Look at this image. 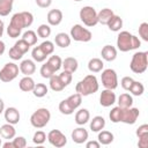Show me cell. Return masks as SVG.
I'll return each instance as SVG.
<instances>
[{"mask_svg": "<svg viewBox=\"0 0 148 148\" xmlns=\"http://www.w3.org/2000/svg\"><path fill=\"white\" fill-rule=\"evenodd\" d=\"M90 120V112L87 109H80L75 113V123L80 126L87 124Z\"/></svg>", "mask_w": 148, "mask_h": 148, "instance_id": "22", "label": "cell"}, {"mask_svg": "<svg viewBox=\"0 0 148 148\" xmlns=\"http://www.w3.org/2000/svg\"><path fill=\"white\" fill-rule=\"evenodd\" d=\"M35 84H36V83H35L34 79H32L31 76H27V75H24V76L20 80V82H18V87H20V89H21L22 91H24V92L32 91Z\"/></svg>", "mask_w": 148, "mask_h": 148, "instance_id": "20", "label": "cell"}, {"mask_svg": "<svg viewBox=\"0 0 148 148\" xmlns=\"http://www.w3.org/2000/svg\"><path fill=\"white\" fill-rule=\"evenodd\" d=\"M31 57H32L34 61H36V62H43V61L46 60V58H47L49 56L45 54L44 51H43V50L40 49V46L38 45V46H35V47L32 49V51H31Z\"/></svg>", "mask_w": 148, "mask_h": 148, "instance_id": "30", "label": "cell"}, {"mask_svg": "<svg viewBox=\"0 0 148 148\" xmlns=\"http://www.w3.org/2000/svg\"><path fill=\"white\" fill-rule=\"evenodd\" d=\"M14 0H0V16H7L13 10Z\"/></svg>", "mask_w": 148, "mask_h": 148, "instance_id": "31", "label": "cell"}, {"mask_svg": "<svg viewBox=\"0 0 148 148\" xmlns=\"http://www.w3.org/2000/svg\"><path fill=\"white\" fill-rule=\"evenodd\" d=\"M40 49L44 51V53L45 54H47V56H50V54H52L53 52H54V43L53 42H51V40H44L40 45Z\"/></svg>", "mask_w": 148, "mask_h": 148, "instance_id": "40", "label": "cell"}, {"mask_svg": "<svg viewBox=\"0 0 148 148\" xmlns=\"http://www.w3.org/2000/svg\"><path fill=\"white\" fill-rule=\"evenodd\" d=\"M3 148H14V146H13V142L12 141H7V142H5L3 145H1Z\"/></svg>", "mask_w": 148, "mask_h": 148, "instance_id": "55", "label": "cell"}, {"mask_svg": "<svg viewBox=\"0 0 148 148\" xmlns=\"http://www.w3.org/2000/svg\"><path fill=\"white\" fill-rule=\"evenodd\" d=\"M120 117H121V108L120 106H114L112 108V110L109 113V118L112 123L117 124L120 123Z\"/></svg>", "mask_w": 148, "mask_h": 148, "instance_id": "38", "label": "cell"}, {"mask_svg": "<svg viewBox=\"0 0 148 148\" xmlns=\"http://www.w3.org/2000/svg\"><path fill=\"white\" fill-rule=\"evenodd\" d=\"M103 67H104V64L99 58H91L88 61V69L91 73H99L103 71Z\"/></svg>", "mask_w": 148, "mask_h": 148, "instance_id": "26", "label": "cell"}, {"mask_svg": "<svg viewBox=\"0 0 148 148\" xmlns=\"http://www.w3.org/2000/svg\"><path fill=\"white\" fill-rule=\"evenodd\" d=\"M86 147H87V148H99V147H101V143H99L98 141H95V140H92V141H87Z\"/></svg>", "mask_w": 148, "mask_h": 148, "instance_id": "53", "label": "cell"}, {"mask_svg": "<svg viewBox=\"0 0 148 148\" xmlns=\"http://www.w3.org/2000/svg\"><path fill=\"white\" fill-rule=\"evenodd\" d=\"M140 111L136 108H126L123 109L121 108V117H120V123L127 124V125H133L135 124L136 119L139 118Z\"/></svg>", "mask_w": 148, "mask_h": 148, "instance_id": "11", "label": "cell"}, {"mask_svg": "<svg viewBox=\"0 0 148 148\" xmlns=\"http://www.w3.org/2000/svg\"><path fill=\"white\" fill-rule=\"evenodd\" d=\"M46 139L53 147H57V148H61V147L66 146V143H67L66 135L59 130H51L47 133Z\"/></svg>", "mask_w": 148, "mask_h": 148, "instance_id": "10", "label": "cell"}, {"mask_svg": "<svg viewBox=\"0 0 148 148\" xmlns=\"http://www.w3.org/2000/svg\"><path fill=\"white\" fill-rule=\"evenodd\" d=\"M79 16H80V20L83 22V24L87 25V27H95L98 23V21H97V12L91 6L82 7L80 9Z\"/></svg>", "mask_w": 148, "mask_h": 148, "instance_id": "6", "label": "cell"}, {"mask_svg": "<svg viewBox=\"0 0 148 148\" xmlns=\"http://www.w3.org/2000/svg\"><path fill=\"white\" fill-rule=\"evenodd\" d=\"M71 38L74 39L75 42H90L92 38V34L89 29L84 28L81 24H74L71 28Z\"/></svg>", "mask_w": 148, "mask_h": 148, "instance_id": "7", "label": "cell"}, {"mask_svg": "<svg viewBox=\"0 0 148 148\" xmlns=\"http://www.w3.org/2000/svg\"><path fill=\"white\" fill-rule=\"evenodd\" d=\"M5 111V102L2 101V98H0V114Z\"/></svg>", "mask_w": 148, "mask_h": 148, "instance_id": "57", "label": "cell"}, {"mask_svg": "<svg viewBox=\"0 0 148 148\" xmlns=\"http://www.w3.org/2000/svg\"><path fill=\"white\" fill-rule=\"evenodd\" d=\"M90 130L92 132H99L105 127V119L102 116H95L91 120H90Z\"/></svg>", "mask_w": 148, "mask_h": 148, "instance_id": "24", "label": "cell"}, {"mask_svg": "<svg viewBox=\"0 0 148 148\" xmlns=\"http://www.w3.org/2000/svg\"><path fill=\"white\" fill-rule=\"evenodd\" d=\"M45 141H46V134H45V132H43V131H36L35 134H34V136H32V142L38 146V145H43Z\"/></svg>", "mask_w": 148, "mask_h": 148, "instance_id": "41", "label": "cell"}, {"mask_svg": "<svg viewBox=\"0 0 148 148\" xmlns=\"http://www.w3.org/2000/svg\"><path fill=\"white\" fill-rule=\"evenodd\" d=\"M101 81L105 89L114 90L118 87V76H117L116 71L112 68H106L102 71Z\"/></svg>", "mask_w": 148, "mask_h": 148, "instance_id": "9", "label": "cell"}, {"mask_svg": "<svg viewBox=\"0 0 148 148\" xmlns=\"http://www.w3.org/2000/svg\"><path fill=\"white\" fill-rule=\"evenodd\" d=\"M51 27L49 24H40L37 28V36L40 38H47L51 35Z\"/></svg>", "mask_w": 148, "mask_h": 148, "instance_id": "39", "label": "cell"}, {"mask_svg": "<svg viewBox=\"0 0 148 148\" xmlns=\"http://www.w3.org/2000/svg\"><path fill=\"white\" fill-rule=\"evenodd\" d=\"M101 56L105 61H113L117 58V49L109 44L104 45L101 51Z\"/></svg>", "mask_w": 148, "mask_h": 148, "instance_id": "18", "label": "cell"}, {"mask_svg": "<svg viewBox=\"0 0 148 148\" xmlns=\"http://www.w3.org/2000/svg\"><path fill=\"white\" fill-rule=\"evenodd\" d=\"M71 36H68L66 32H59L54 37V43L61 49H66L71 45Z\"/></svg>", "mask_w": 148, "mask_h": 148, "instance_id": "19", "label": "cell"}, {"mask_svg": "<svg viewBox=\"0 0 148 148\" xmlns=\"http://www.w3.org/2000/svg\"><path fill=\"white\" fill-rule=\"evenodd\" d=\"M135 134H136V136H138V138H140V136H142V135L148 134V125H147V124H142V125H140V126L136 128Z\"/></svg>", "mask_w": 148, "mask_h": 148, "instance_id": "49", "label": "cell"}, {"mask_svg": "<svg viewBox=\"0 0 148 148\" xmlns=\"http://www.w3.org/2000/svg\"><path fill=\"white\" fill-rule=\"evenodd\" d=\"M106 25H108V28H109L111 31H114V32L120 31V29L123 28V18H121L120 16H118V15L114 14V15L109 20V22L106 23Z\"/></svg>", "mask_w": 148, "mask_h": 148, "instance_id": "25", "label": "cell"}, {"mask_svg": "<svg viewBox=\"0 0 148 148\" xmlns=\"http://www.w3.org/2000/svg\"><path fill=\"white\" fill-rule=\"evenodd\" d=\"M5 50H6V45H5V43L0 39V56H2V54H3Z\"/></svg>", "mask_w": 148, "mask_h": 148, "instance_id": "54", "label": "cell"}, {"mask_svg": "<svg viewBox=\"0 0 148 148\" xmlns=\"http://www.w3.org/2000/svg\"><path fill=\"white\" fill-rule=\"evenodd\" d=\"M1 145H2V142H1V139H0V147H1Z\"/></svg>", "mask_w": 148, "mask_h": 148, "instance_id": "58", "label": "cell"}, {"mask_svg": "<svg viewBox=\"0 0 148 148\" xmlns=\"http://www.w3.org/2000/svg\"><path fill=\"white\" fill-rule=\"evenodd\" d=\"M139 36L142 38V40L148 42V23L142 22L139 25Z\"/></svg>", "mask_w": 148, "mask_h": 148, "instance_id": "45", "label": "cell"}, {"mask_svg": "<svg viewBox=\"0 0 148 148\" xmlns=\"http://www.w3.org/2000/svg\"><path fill=\"white\" fill-rule=\"evenodd\" d=\"M47 91H49V88H47L46 84H44V83H36L35 87H34V89H32L34 96H36V97H38V98L44 97V96L47 94Z\"/></svg>", "mask_w": 148, "mask_h": 148, "instance_id": "33", "label": "cell"}, {"mask_svg": "<svg viewBox=\"0 0 148 148\" xmlns=\"http://www.w3.org/2000/svg\"><path fill=\"white\" fill-rule=\"evenodd\" d=\"M50 88L53 90V91H56V92H58V91H61V90H64V88H65V86L62 84V82H61V80H60V77H59V75H56V74H53L50 79Z\"/></svg>", "mask_w": 148, "mask_h": 148, "instance_id": "28", "label": "cell"}, {"mask_svg": "<svg viewBox=\"0 0 148 148\" xmlns=\"http://www.w3.org/2000/svg\"><path fill=\"white\" fill-rule=\"evenodd\" d=\"M133 82H134V80H133L131 76H124V77L121 79V81H120V84H121L123 89L130 90V88H131V86H132Z\"/></svg>", "mask_w": 148, "mask_h": 148, "instance_id": "48", "label": "cell"}, {"mask_svg": "<svg viewBox=\"0 0 148 148\" xmlns=\"http://www.w3.org/2000/svg\"><path fill=\"white\" fill-rule=\"evenodd\" d=\"M39 73H40V75H42V77H44V79H50L53 74H54V72H53V69L45 62L44 65H42V67H40V69H39Z\"/></svg>", "mask_w": 148, "mask_h": 148, "instance_id": "42", "label": "cell"}, {"mask_svg": "<svg viewBox=\"0 0 148 148\" xmlns=\"http://www.w3.org/2000/svg\"><path fill=\"white\" fill-rule=\"evenodd\" d=\"M116 99H117L116 94L111 89H104L99 95V104L104 108H109L113 105L116 103Z\"/></svg>", "mask_w": 148, "mask_h": 148, "instance_id": "12", "label": "cell"}, {"mask_svg": "<svg viewBox=\"0 0 148 148\" xmlns=\"http://www.w3.org/2000/svg\"><path fill=\"white\" fill-rule=\"evenodd\" d=\"M37 35H36V32L35 31H32V30H27L23 35H22V39L23 40H25L30 46H34V45H36V43H37Z\"/></svg>", "mask_w": 148, "mask_h": 148, "instance_id": "34", "label": "cell"}, {"mask_svg": "<svg viewBox=\"0 0 148 148\" xmlns=\"http://www.w3.org/2000/svg\"><path fill=\"white\" fill-rule=\"evenodd\" d=\"M46 64L53 69V72H58L60 68H61V65H62V59L59 57V56H51L49 57Z\"/></svg>", "mask_w": 148, "mask_h": 148, "instance_id": "32", "label": "cell"}, {"mask_svg": "<svg viewBox=\"0 0 148 148\" xmlns=\"http://www.w3.org/2000/svg\"><path fill=\"white\" fill-rule=\"evenodd\" d=\"M15 135H16V130H15L14 125H12L9 123H6V124L1 125V127H0V136L2 139L10 140Z\"/></svg>", "mask_w": 148, "mask_h": 148, "instance_id": "17", "label": "cell"}, {"mask_svg": "<svg viewBox=\"0 0 148 148\" xmlns=\"http://www.w3.org/2000/svg\"><path fill=\"white\" fill-rule=\"evenodd\" d=\"M8 54H9V58L13 59V60H20V59H22V57H23V53H22L21 51H18L15 46H12V47L9 49Z\"/></svg>", "mask_w": 148, "mask_h": 148, "instance_id": "47", "label": "cell"}, {"mask_svg": "<svg viewBox=\"0 0 148 148\" xmlns=\"http://www.w3.org/2000/svg\"><path fill=\"white\" fill-rule=\"evenodd\" d=\"M47 23L49 25H59L62 21V12L60 9H51L47 13Z\"/></svg>", "mask_w": 148, "mask_h": 148, "instance_id": "16", "label": "cell"}, {"mask_svg": "<svg viewBox=\"0 0 148 148\" xmlns=\"http://www.w3.org/2000/svg\"><path fill=\"white\" fill-rule=\"evenodd\" d=\"M73 73H71V72H67V71H62L60 74H59V77H60V80H61V82H62V84L65 86V87H67L71 82H72V79H73V75H72Z\"/></svg>", "mask_w": 148, "mask_h": 148, "instance_id": "44", "label": "cell"}, {"mask_svg": "<svg viewBox=\"0 0 148 148\" xmlns=\"http://www.w3.org/2000/svg\"><path fill=\"white\" fill-rule=\"evenodd\" d=\"M20 72L23 74V75H27V76H30L32 75L35 72H36V65H35V61L31 60V59H25V60H22L21 64H20Z\"/></svg>", "mask_w": 148, "mask_h": 148, "instance_id": "15", "label": "cell"}, {"mask_svg": "<svg viewBox=\"0 0 148 148\" xmlns=\"http://www.w3.org/2000/svg\"><path fill=\"white\" fill-rule=\"evenodd\" d=\"M36 3L40 8H47V7L51 6L52 0H36Z\"/></svg>", "mask_w": 148, "mask_h": 148, "instance_id": "52", "label": "cell"}, {"mask_svg": "<svg viewBox=\"0 0 148 148\" xmlns=\"http://www.w3.org/2000/svg\"><path fill=\"white\" fill-rule=\"evenodd\" d=\"M3 29H5V24H3V21L0 20V38L2 37L3 35Z\"/></svg>", "mask_w": 148, "mask_h": 148, "instance_id": "56", "label": "cell"}, {"mask_svg": "<svg viewBox=\"0 0 148 148\" xmlns=\"http://www.w3.org/2000/svg\"><path fill=\"white\" fill-rule=\"evenodd\" d=\"M14 46H15L18 51H21L23 54H25V53L29 51V49H30V45H29L25 40H23L22 38L18 39V40H16V43L14 44Z\"/></svg>", "mask_w": 148, "mask_h": 148, "instance_id": "43", "label": "cell"}, {"mask_svg": "<svg viewBox=\"0 0 148 148\" xmlns=\"http://www.w3.org/2000/svg\"><path fill=\"white\" fill-rule=\"evenodd\" d=\"M7 34H8V36L12 37V38H17V37H20L21 31L17 30L16 28H13V27L8 25V27H7Z\"/></svg>", "mask_w": 148, "mask_h": 148, "instance_id": "50", "label": "cell"}, {"mask_svg": "<svg viewBox=\"0 0 148 148\" xmlns=\"http://www.w3.org/2000/svg\"><path fill=\"white\" fill-rule=\"evenodd\" d=\"M138 147L139 148H148V134L142 135V136L139 138Z\"/></svg>", "mask_w": 148, "mask_h": 148, "instance_id": "51", "label": "cell"}, {"mask_svg": "<svg viewBox=\"0 0 148 148\" xmlns=\"http://www.w3.org/2000/svg\"><path fill=\"white\" fill-rule=\"evenodd\" d=\"M59 111L62 113V114H66V116H69L72 113H74V109L71 106V104L68 103L67 99H62L60 103H59Z\"/></svg>", "mask_w": 148, "mask_h": 148, "instance_id": "37", "label": "cell"}, {"mask_svg": "<svg viewBox=\"0 0 148 148\" xmlns=\"http://www.w3.org/2000/svg\"><path fill=\"white\" fill-rule=\"evenodd\" d=\"M50 119H51V112L49 111V109L39 108L30 116V124L35 128H43L49 124Z\"/></svg>", "mask_w": 148, "mask_h": 148, "instance_id": "5", "label": "cell"}, {"mask_svg": "<svg viewBox=\"0 0 148 148\" xmlns=\"http://www.w3.org/2000/svg\"><path fill=\"white\" fill-rule=\"evenodd\" d=\"M66 99L68 101V103L71 104V106H72L74 110H76V109L81 105V103H82V96H81L79 92H75V94L68 96Z\"/></svg>", "mask_w": 148, "mask_h": 148, "instance_id": "36", "label": "cell"}, {"mask_svg": "<svg viewBox=\"0 0 148 148\" xmlns=\"http://www.w3.org/2000/svg\"><path fill=\"white\" fill-rule=\"evenodd\" d=\"M148 66V52L147 51H138L132 56L130 68L135 74H142L146 72Z\"/></svg>", "mask_w": 148, "mask_h": 148, "instance_id": "3", "label": "cell"}, {"mask_svg": "<svg viewBox=\"0 0 148 148\" xmlns=\"http://www.w3.org/2000/svg\"><path fill=\"white\" fill-rule=\"evenodd\" d=\"M71 136H72V140L75 143L81 145V143H83V142H86L88 140L89 134H88V131L84 127H76V128L73 130Z\"/></svg>", "mask_w": 148, "mask_h": 148, "instance_id": "14", "label": "cell"}, {"mask_svg": "<svg viewBox=\"0 0 148 148\" xmlns=\"http://www.w3.org/2000/svg\"><path fill=\"white\" fill-rule=\"evenodd\" d=\"M3 117L6 123H9L12 125H16L20 121V112L16 108L9 106L3 111Z\"/></svg>", "mask_w": 148, "mask_h": 148, "instance_id": "13", "label": "cell"}, {"mask_svg": "<svg viewBox=\"0 0 148 148\" xmlns=\"http://www.w3.org/2000/svg\"><path fill=\"white\" fill-rule=\"evenodd\" d=\"M12 142H13L14 148H24V147H27V140H25L24 136H14Z\"/></svg>", "mask_w": 148, "mask_h": 148, "instance_id": "46", "label": "cell"}, {"mask_svg": "<svg viewBox=\"0 0 148 148\" xmlns=\"http://www.w3.org/2000/svg\"><path fill=\"white\" fill-rule=\"evenodd\" d=\"M73 1H82V0H73Z\"/></svg>", "mask_w": 148, "mask_h": 148, "instance_id": "59", "label": "cell"}, {"mask_svg": "<svg viewBox=\"0 0 148 148\" xmlns=\"http://www.w3.org/2000/svg\"><path fill=\"white\" fill-rule=\"evenodd\" d=\"M128 91H130L133 96H141V95L145 92V87H143V84H142L141 82L134 81V82L132 83V86H131V88H130Z\"/></svg>", "mask_w": 148, "mask_h": 148, "instance_id": "35", "label": "cell"}, {"mask_svg": "<svg viewBox=\"0 0 148 148\" xmlns=\"http://www.w3.org/2000/svg\"><path fill=\"white\" fill-rule=\"evenodd\" d=\"M113 15H114V13H113L112 9H110V8H103V9H101L97 13V21H98V23L106 25V23L109 22V20Z\"/></svg>", "mask_w": 148, "mask_h": 148, "instance_id": "23", "label": "cell"}, {"mask_svg": "<svg viewBox=\"0 0 148 148\" xmlns=\"http://www.w3.org/2000/svg\"><path fill=\"white\" fill-rule=\"evenodd\" d=\"M141 46V42L139 37L132 35L130 31H120L117 36V47L121 52H128L132 50H136Z\"/></svg>", "mask_w": 148, "mask_h": 148, "instance_id": "1", "label": "cell"}, {"mask_svg": "<svg viewBox=\"0 0 148 148\" xmlns=\"http://www.w3.org/2000/svg\"><path fill=\"white\" fill-rule=\"evenodd\" d=\"M61 67L64 68V71L74 73V72H76V69L79 67V62H77V60L74 57H67V58H65L62 60Z\"/></svg>", "mask_w": 148, "mask_h": 148, "instance_id": "21", "label": "cell"}, {"mask_svg": "<svg viewBox=\"0 0 148 148\" xmlns=\"http://www.w3.org/2000/svg\"><path fill=\"white\" fill-rule=\"evenodd\" d=\"M18 72H20V68L15 62H7L0 69V80L5 83L12 82L17 77Z\"/></svg>", "mask_w": 148, "mask_h": 148, "instance_id": "8", "label": "cell"}, {"mask_svg": "<svg viewBox=\"0 0 148 148\" xmlns=\"http://www.w3.org/2000/svg\"><path fill=\"white\" fill-rule=\"evenodd\" d=\"M99 88L98 80L95 75L89 74L86 75L81 81H79L75 86V91L79 92L81 96H89L95 94Z\"/></svg>", "mask_w": 148, "mask_h": 148, "instance_id": "2", "label": "cell"}, {"mask_svg": "<svg viewBox=\"0 0 148 148\" xmlns=\"http://www.w3.org/2000/svg\"><path fill=\"white\" fill-rule=\"evenodd\" d=\"M32 22H34V15L30 12H20L12 16L8 25L22 31V29L29 28L32 24Z\"/></svg>", "mask_w": 148, "mask_h": 148, "instance_id": "4", "label": "cell"}, {"mask_svg": "<svg viewBox=\"0 0 148 148\" xmlns=\"http://www.w3.org/2000/svg\"><path fill=\"white\" fill-rule=\"evenodd\" d=\"M113 134L110 132V131H99L98 132V135H97V141L101 143V145H110L112 141H113Z\"/></svg>", "mask_w": 148, "mask_h": 148, "instance_id": "27", "label": "cell"}, {"mask_svg": "<svg viewBox=\"0 0 148 148\" xmlns=\"http://www.w3.org/2000/svg\"><path fill=\"white\" fill-rule=\"evenodd\" d=\"M132 105H133V97L130 94L124 92L118 97V106L126 109V108H131Z\"/></svg>", "mask_w": 148, "mask_h": 148, "instance_id": "29", "label": "cell"}]
</instances>
